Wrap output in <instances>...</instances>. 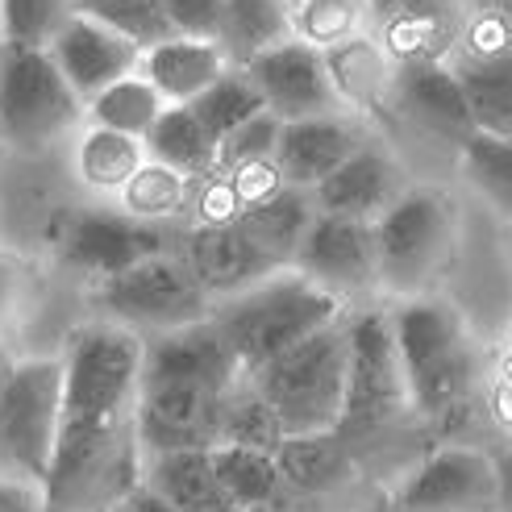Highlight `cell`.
Here are the masks:
<instances>
[{
    "label": "cell",
    "mask_w": 512,
    "mask_h": 512,
    "mask_svg": "<svg viewBox=\"0 0 512 512\" xmlns=\"http://www.w3.org/2000/svg\"><path fill=\"white\" fill-rule=\"evenodd\" d=\"M142 338L113 321L75 329L63 350L59 442L42 483L46 512H113L142 488Z\"/></svg>",
    "instance_id": "6da1fadb"
},
{
    "label": "cell",
    "mask_w": 512,
    "mask_h": 512,
    "mask_svg": "<svg viewBox=\"0 0 512 512\" xmlns=\"http://www.w3.org/2000/svg\"><path fill=\"white\" fill-rule=\"evenodd\" d=\"M209 321L217 325L225 346L234 350L242 375H254L271 358L313 338L317 329L342 321V304L325 296L317 284H309L300 271L279 267L254 288L217 300Z\"/></svg>",
    "instance_id": "7a4b0ae2"
},
{
    "label": "cell",
    "mask_w": 512,
    "mask_h": 512,
    "mask_svg": "<svg viewBox=\"0 0 512 512\" xmlns=\"http://www.w3.org/2000/svg\"><path fill=\"white\" fill-rule=\"evenodd\" d=\"M392 321V342L404 371L408 404L425 417H446L467 400L475 379V350L467 325L446 300H404Z\"/></svg>",
    "instance_id": "3957f363"
},
{
    "label": "cell",
    "mask_w": 512,
    "mask_h": 512,
    "mask_svg": "<svg viewBox=\"0 0 512 512\" xmlns=\"http://www.w3.org/2000/svg\"><path fill=\"white\" fill-rule=\"evenodd\" d=\"M267 400L284 438L338 433L346 404V317L246 375Z\"/></svg>",
    "instance_id": "277c9868"
},
{
    "label": "cell",
    "mask_w": 512,
    "mask_h": 512,
    "mask_svg": "<svg viewBox=\"0 0 512 512\" xmlns=\"http://www.w3.org/2000/svg\"><path fill=\"white\" fill-rule=\"evenodd\" d=\"M454 254V209L433 188H404L375 221L379 288L400 300H421L442 279Z\"/></svg>",
    "instance_id": "5b68a950"
},
{
    "label": "cell",
    "mask_w": 512,
    "mask_h": 512,
    "mask_svg": "<svg viewBox=\"0 0 512 512\" xmlns=\"http://www.w3.org/2000/svg\"><path fill=\"white\" fill-rule=\"evenodd\" d=\"M84 121L80 96L55 59L30 46H0V138L17 150H50Z\"/></svg>",
    "instance_id": "8992f818"
},
{
    "label": "cell",
    "mask_w": 512,
    "mask_h": 512,
    "mask_svg": "<svg viewBox=\"0 0 512 512\" xmlns=\"http://www.w3.org/2000/svg\"><path fill=\"white\" fill-rule=\"evenodd\" d=\"M96 304L105 321L130 329L138 338L171 334V329L209 321L213 313V300L204 296V288L196 284V275L179 250L155 254V259H146L130 271L100 279Z\"/></svg>",
    "instance_id": "52a82bcc"
},
{
    "label": "cell",
    "mask_w": 512,
    "mask_h": 512,
    "mask_svg": "<svg viewBox=\"0 0 512 512\" xmlns=\"http://www.w3.org/2000/svg\"><path fill=\"white\" fill-rule=\"evenodd\" d=\"M63 413V354L21 358L0 396V471L46 483Z\"/></svg>",
    "instance_id": "ba28073f"
},
{
    "label": "cell",
    "mask_w": 512,
    "mask_h": 512,
    "mask_svg": "<svg viewBox=\"0 0 512 512\" xmlns=\"http://www.w3.org/2000/svg\"><path fill=\"white\" fill-rule=\"evenodd\" d=\"M408 408L404 371L392 342L388 313H354L346 317V404L338 438H363L392 425Z\"/></svg>",
    "instance_id": "9c48e42d"
},
{
    "label": "cell",
    "mask_w": 512,
    "mask_h": 512,
    "mask_svg": "<svg viewBox=\"0 0 512 512\" xmlns=\"http://www.w3.org/2000/svg\"><path fill=\"white\" fill-rule=\"evenodd\" d=\"M242 71H246L250 88L259 92L263 109L279 125L346 113V100L334 84V75H329L325 50L300 42V38H288V42L263 50V55L250 59Z\"/></svg>",
    "instance_id": "30bf717a"
},
{
    "label": "cell",
    "mask_w": 512,
    "mask_h": 512,
    "mask_svg": "<svg viewBox=\"0 0 512 512\" xmlns=\"http://www.w3.org/2000/svg\"><path fill=\"white\" fill-rule=\"evenodd\" d=\"M225 392L200 383H138V446L155 454H209L221 438Z\"/></svg>",
    "instance_id": "8fae6325"
},
{
    "label": "cell",
    "mask_w": 512,
    "mask_h": 512,
    "mask_svg": "<svg viewBox=\"0 0 512 512\" xmlns=\"http://www.w3.org/2000/svg\"><path fill=\"white\" fill-rule=\"evenodd\" d=\"M292 271H300L325 296H334L342 309L350 300L379 292V259H375V225L342 221V217H313L304 234Z\"/></svg>",
    "instance_id": "7c38bea8"
},
{
    "label": "cell",
    "mask_w": 512,
    "mask_h": 512,
    "mask_svg": "<svg viewBox=\"0 0 512 512\" xmlns=\"http://www.w3.org/2000/svg\"><path fill=\"white\" fill-rule=\"evenodd\" d=\"M155 254H171V234L125 209H80L63 234V263L96 279L121 275Z\"/></svg>",
    "instance_id": "4fadbf2b"
},
{
    "label": "cell",
    "mask_w": 512,
    "mask_h": 512,
    "mask_svg": "<svg viewBox=\"0 0 512 512\" xmlns=\"http://www.w3.org/2000/svg\"><path fill=\"white\" fill-rule=\"evenodd\" d=\"M500 471L479 450H438L413 471L400 492V512H492Z\"/></svg>",
    "instance_id": "5bb4252c"
},
{
    "label": "cell",
    "mask_w": 512,
    "mask_h": 512,
    "mask_svg": "<svg viewBox=\"0 0 512 512\" xmlns=\"http://www.w3.org/2000/svg\"><path fill=\"white\" fill-rule=\"evenodd\" d=\"M238 379L246 375L213 321H196L184 329H171V334L142 338L138 383H200V388L229 392Z\"/></svg>",
    "instance_id": "9a60e30c"
},
{
    "label": "cell",
    "mask_w": 512,
    "mask_h": 512,
    "mask_svg": "<svg viewBox=\"0 0 512 512\" xmlns=\"http://www.w3.org/2000/svg\"><path fill=\"white\" fill-rule=\"evenodd\" d=\"M46 55L55 59L59 75L67 80V88L80 96L84 109L105 88H113L125 75H138V67H142V50L134 42H125L109 25H100L84 13H75V21L50 42Z\"/></svg>",
    "instance_id": "2e32d148"
},
{
    "label": "cell",
    "mask_w": 512,
    "mask_h": 512,
    "mask_svg": "<svg viewBox=\"0 0 512 512\" xmlns=\"http://www.w3.org/2000/svg\"><path fill=\"white\" fill-rule=\"evenodd\" d=\"M400 167L379 142H363L354 155L309 192L313 209L321 217H342V221H367L375 225L400 196Z\"/></svg>",
    "instance_id": "e0dca14e"
},
{
    "label": "cell",
    "mask_w": 512,
    "mask_h": 512,
    "mask_svg": "<svg viewBox=\"0 0 512 512\" xmlns=\"http://www.w3.org/2000/svg\"><path fill=\"white\" fill-rule=\"evenodd\" d=\"M184 263L192 267L196 284L204 288L213 304L229 300L246 288H254L259 279H267L271 271H279V263L271 254H263L254 246L234 221H217V225H196L188 242H184Z\"/></svg>",
    "instance_id": "ac0fdd59"
},
{
    "label": "cell",
    "mask_w": 512,
    "mask_h": 512,
    "mask_svg": "<svg viewBox=\"0 0 512 512\" xmlns=\"http://www.w3.org/2000/svg\"><path fill=\"white\" fill-rule=\"evenodd\" d=\"M367 142V134L358 125L338 113V117H313V121H292L279 130L275 142V175L284 188L296 192H313L321 179L334 175L358 146Z\"/></svg>",
    "instance_id": "d6986e66"
},
{
    "label": "cell",
    "mask_w": 512,
    "mask_h": 512,
    "mask_svg": "<svg viewBox=\"0 0 512 512\" xmlns=\"http://www.w3.org/2000/svg\"><path fill=\"white\" fill-rule=\"evenodd\" d=\"M225 55L217 42L167 38L142 55L138 75L163 96V105H192L200 92H209L225 75Z\"/></svg>",
    "instance_id": "ffe728a7"
},
{
    "label": "cell",
    "mask_w": 512,
    "mask_h": 512,
    "mask_svg": "<svg viewBox=\"0 0 512 512\" xmlns=\"http://www.w3.org/2000/svg\"><path fill=\"white\" fill-rule=\"evenodd\" d=\"M396 92H400L404 113L413 117L421 130L446 134L454 142H463L467 134H475L463 88H458L450 67H442V63H408L396 75Z\"/></svg>",
    "instance_id": "44dd1931"
},
{
    "label": "cell",
    "mask_w": 512,
    "mask_h": 512,
    "mask_svg": "<svg viewBox=\"0 0 512 512\" xmlns=\"http://www.w3.org/2000/svg\"><path fill=\"white\" fill-rule=\"evenodd\" d=\"M450 71L463 88L475 134L512 138V42L479 50Z\"/></svg>",
    "instance_id": "7402d4cb"
},
{
    "label": "cell",
    "mask_w": 512,
    "mask_h": 512,
    "mask_svg": "<svg viewBox=\"0 0 512 512\" xmlns=\"http://www.w3.org/2000/svg\"><path fill=\"white\" fill-rule=\"evenodd\" d=\"M142 488L155 492L171 512H234L221 492L209 454H155L142 463Z\"/></svg>",
    "instance_id": "603a6c76"
},
{
    "label": "cell",
    "mask_w": 512,
    "mask_h": 512,
    "mask_svg": "<svg viewBox=\"0 0 512 512\" xmlns=\"http://www.w3.org/2000/svg\"><path fill=\"white\" fill-rule=\"evenodd\" d=\"M313 217H317V209H313V196L309 192L279 188L275 196H267L259 204H250V209H242L234 217V225L263 254H271L279 267H292V259H296L304 234H309Z\"/></svg>",
    "instance_id": "cb8c5ba5"
},
{
    "label": "cell",
    "mask_w": 512,
    "mask_h": 512,
    "mask_svg": "<svg viewBox=\"0 0 512 512\" xmlns=\"http://www.w3.org/2000/svg\"><path fill=\"white\" fill-rule=\"evenodd\" d=\"M288 38H296L288 0H225L217 46L229 67L242 71L250 59H259L263 50L288 42Z\"/></svg>",
    "instance_id": "d4e9b609"
},
{
    "label": "cell",
    "mask_w": 512,
    "mask_h": 512,
    "mask_svg": "<svg viewBox=\"0 0 512 512\" xmlns=\"http://www.w3.org/2000/svg\"><path fill=\"white\" fill-rule=\"evenodd\" d=\"M213 471L221 492L229 496L234 512H292V492L275 471V458L259 450H238V446H217L213 450Z\"/></svg>",
    "instance_id": "484cf974"
},
{
    "label": "cell",
    "mask_w": 512,
    "mask_h": 512,
    "mask_svg": "<svg viewBox=\"0 0 512 512\" xmlns=\"http://www.w3.org/2000/svg\"><path fill=\"white\" fill-rule=\"evenodd\" d=\"M275 471L292 496H321L350 479V450L338 433H313V438H284L275 450Z\"/></svg>",
    "instance_id": "4316f807"
},
{
    "label": "cell",
    "mask_w": 512,
    "mask_h": 512,
    "mask_svg": "<svg viewBox=\"0 0 512 512\" xmlns=\"http://www.w3.org/2000/svg\"><path fill=\"white\" fill-rule=\"evenodd\" d=\"M142 150L150 163H159L184 179L209 175L217 167V142L209 138V130L196 121L188 105H167L159 121L150 125V134L142 138Z\"/></svg>",
    "instance_id": "83f0119b"
},
{
    "label": "cell",
    "mask_w": 512,
    "mask_h": 512,
    "mask_svg": "<svg viewBox=\"0 0 512 512\" xmlns=\"http://www.w3.org/2000/svg\"><path fill=\"white\" fill-rule=\"evenodd\" d=\"M146 163V150L138 138H125L113 130H88L75 142V171L92 192H121L130 179L142 171Z\"/></svg>",
    "instance_id": "f1b7e54d"
},
{
    "label": "cell",
    "mask_w": 512,
    "mask_h": 512,
    "mask_svg": "<svg viewBox=\"0 0 512 512\" xmlns=\"http://www.w3.org/2000/svg\"><path fill=\"white\" fill-rule=\"evenodd\" d=\"M217 446H238V450H259L271 454L284 446V429H279L267 400L254 392L250 379H238L221 400V438Z\"/></svg>",
    "instance_id": "f546056e"
},
{
    "label": "cell",
    "mask_w": 512,
    "mask_h": 512,
    "mask_svg": "<svg viewBox=\"0 0 512 512\" xmlns=\"http://www.w3.org/2000/svg\"><path fill=\"white\" fill-rule=\"evenodd\" d=\"M163 109H167L163 96L150 88L142 75H125V80H117L113 88H105L92 100V105L84 109V117L96 125V130H113V134L142 142Z\"/></svg>",
    "instance_id": "4dcf8cb0"
},
{
    "label": "cell",
    "mask_w": 512,
    "mask_h": 512,
    "mask_svg": "<svg viewBox=\"0 0 512 512\" xmlns=\"http://www.w3.org/2000/svg\"><path fill=\"white\" fill-rule=\"evenodd\" d=\"M458 155H463L467 184L488 200L500 217L512 221V138L467 134L458 142Z\"/></svg>",
    "instance_id": "1f68e13d"
},
{
    "label": "cell",
    "mask_w": 512,
    "mask_h": 512,
    "mask_svg": "<svg viewBox=\"0 0 512 512\" xmlns=\"http://www.w3.org/2000/svg\"><path fill=\"white\" fill-rule=\"evenodd\" d=\"M80 13V0H0V42L50 50Z\"/></svg>",
    "instance_id": "d6a6232c"
},
{
    "label": "cell",
    "mask_w": 512,
    "mask_h": 512,
    "mask_svg": "<svg viewBox=\"0 0 512 512\" xmlns=\"http://www.w3.org/2000/svg\"><path fill=\"white\" fill-rule=\"evenodd\" d=\"M188 109L196 113V121L204 125V130H209V138L221 146L229 134L238 130V125H246L250 117L263 113V100H259V92L250 88L246 71L225 67L221 80H217L209 92H200Z\"/></svg>",
    "instance_id": "836d02e7"
},
{
    "label": "cell",
    "mask_w": 512,
    "mask_h": 512,
    "mask_svg": "<svg viewBox=\"0 0 512 512\" xmlns=\"http://www.w3.org/2000/svg\"><path fill=\"white\" fill-rule=\"evenodd\" d=\"M80 13L100 21V25H109L113 34H121L125 42H134L142 55L150 46L175 38L171 25H167L163 0H80Z\"/></svg>",
    "instance_id": "e575fe53"
},
{
    "label": "cell",
    "mask_w": 512,
    "mask_h": 512,
    "mask_svg": "<svg viewBox=\"0 0 512 512\" xmlns=\"http://www.w3.org/2000/svg\"><path fill=\"white\" fill-rule=\"evenodd\" d=\"M184 188H188L184 175H175V171L146 159L142 171L121 188V200H125V213L130 217L163 225V221H171L179 213V204H184Z\"/></svg>",
    "instance_id": "d590c367"
},
{
    "label": "cell",
    "mask_w": 512,
    "mask_h": 512,
    "mask_svg": "<svg viewBox=\"0 0 512 512\" xmlns=\"http://www.w3.org/2000/svg\"><path fill=\"white\" fill-rule=\"evenodd\" d=\"M279 125L267 109L259 117H250L246 125H238L221 146H217V167L221 171H246V167H263L275 159V142H279Z\"/></svg>",
    "instance_id": "8d00e7d4"
},
{
    "label": "cell",
    "mask_w": 512,
    "mask_h": 512,
    "mask_svg": "<svg viewBox=\"0 0 512 512\" xmlns=\"http://www.w3.org/2000/svg\"><path fill=\"white\" fill-rule=\"evenodd\" d=\"M292 34L317 50L354 38V0H300V17H292Z\"/></svg>",
    "instance_id": "74e56055"
},
{
    "label": "cell",
    "mask_w": 512,
    "mask_h": 512,
    "mask_svg": "<svg viewBox=\"0 0 512 512\" xmlns=\"http://www.w3.org/2000/svg\"><path fill=\"white\" fill-rule=\"evenodd\" d=\"M163 9H167V25L175 38H192V42L221 38L225 0H163Z\"/></svg>",
    "instance_id": "f35d334b"
},
{
    "label": "cell",
    "mask_w": 512,
    "mask_h": 512,
    "mask_svg": "<svg viewBox=\"0 0 512 512\" xmlns=\"http://www.w3.org/2000/svg\"><path fill=\"white\" fill-rule=\"evenodd\" d=\"M21 292H25V279H21V263L13 254L0 250V342H5L9 325L21 309Z\"/></svg>",
    "instance_id": "ab89813d"
},
{
    "label": "cell",
    "mask_w": 512,
    "mask_h": 512,
    "mask_svg": "<svg viewBox=\"0 0 512 512\" xmlns=\"http://www.w3.org/2000/svg\"><path fill=\"white\" fill-rule=\"evenodd\" d=\"M0 512H46L42 488L38 483H25L0 471Z\"/></svg>",
    "instance_id": "60d3db41"
},
{
    "label": "cell",
    "mask_w": 512,
    "mask_h": 512,
    "mask_svg": "<svg viewBox=\"0 0 512 512\" xmlns=\"http://www.w3.org/2000/svg\"><path fill=\"white\" fill-rule=\"evenodd\" d=\"M113 512H171L155 492H146V488H138V492H130V496H125Z\"/></svg>",
    "instance_id": "b9f144b4"
},
{
    "label": "cell",
    "mask_w": 512,
    "mask_h": 512,
    "mask_svg": "<svg viewBox=\"0 0 512 512\" xmlns=\"http://www.w3.org/2000/svg\"><path fill=\"white\" fill-rule=\"evenodd\" d=\"M13 367H17V358L9 354V346H5V342H0V396H5V388H9Z\"/></svg>",
    "instance_id": "7bdbcfd3"
},
{
    "label": "cell",
    "mask_w": 512,
    "mask_h": 512,
    "mask_svg": "<svg viewBox=\"0 0 512 512\" xmlns=\"http://www.w3.org/2000/svg\"><path fill=\"white\" fill-rule=\"evenodd\" d=\"M288 5H292V0H288ZM296 5H300V0H296Z\"/></svg>",
    "instance_id": "ee69618b"
},
{
    "label": "cell",
    "mask_w": 512,
    "mask_h": 512,
    "mask_svg": "<svg viewBox=\"0 0 512 512\" xmlns=\"http://www.w3.org/2000/svg\"><path fill=\"white\" fill-rule=\"evenodd\" d=\"M0 46H5V42H0Z\"/></svg>",
    "instance_id": "f6af8a7d"
}]
</instances>
